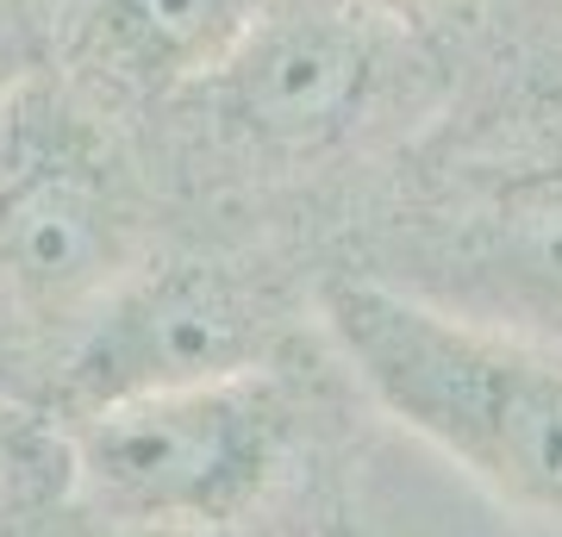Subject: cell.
Instances as JSON below:
<instances>
[{
	"label": "cell",
	"instance_id": "cell-7",
	"mask_svg": "<svg viewBox=\"0 0 562 537\" xmlns=\"http://www.w3.org/2000/svg\"><path fill=\"white\" fill-rule=\"evenodd\" d=\"M269 0H81L88 51L125 94L176 100L213 76Z\"/></svg>",
	"mask_w": 562,
	"mask_h": 537
},
{
	"label": "cell",
	"instance_id": "cell-11",
	"mask_svg": "<svg viewBox=\"0 0 562 537\" xmlns=\"http://www.w3.org/2000/svg\"><path fill=\"white\" fill-rule=\"evenodd\" d=\"M88 537H138V532H88ZM250 537H276V532H250Z\"/></svg>",
	"mask_w": 562,
	"mask_h": 537
},
{
	"label": "cell",
	"instance_id": "cell-4",
	"mask_svg": "<svg viewBox=\"0 0 562 537\" xmlns=\"http://www.w3.org/2000/svg\"><path fill=\"white\" fill-rule=\"evenodd\" d=\"M394 225L401 257L413 250L425 269L401 288L562 344V132H519L431 163Z\"/></svg>",
	"mask_w": 562,
	"mask_h": 537
},
{
	"label": "cell",
	"instance_id": "cell-3",
	"mask_svg": "<svg viewBox=\"0 0 562 537\" xmlns=\"http://www.w3.org/2000/svg\"><path fill=\"white\" fill-rule=\"evenodd\" d=\"M144 262L138 188L113 132L44 63L0 94V325L7 338H76Z\"/></svg>",
	"mask_w": 562,
	"mask_h": 537
},
{
	"label": "cell",
	"instance_id": "cell-6",
	"mask_svg": "<svg viewBox=\"0 0 562 537\" xmlns=\"http://www.w3.org/2000/svg\"><path fill=\"white\" fill-rule=\"evenodd\" d=\"M281 306L257 276L213 257H144L57 350V406L81 418L113 400L201 388L276 362Z\"/></svg>",
	"mask_w": 562,
	"mask_h": 537
},
{
	"label": "cell",
	"instance_id": "cell-12",
	"mask_svg": "<svg viewBox=\"0 0 562 537\" xmlns=\"http://www.w3.org/2000/svg\"><path fill=\"white\" fill-rule=\"evenodd\" d=\"M7 350H13V338H7V325H0V376H7Z\"/></svg>",
	"mask_w": 562,
	"mask_h": 537
},
{
	"label": "cell",
	"instance_id": "cell-8",
	"mask_svg": "<svg viewBox=\"0 0 562 537\" xmlns=\"http://www.w3.org/2000/svg\"><path fill=\"white\" fill-rule=\"evenodd\" d=\"M357 7H369L375 20H387L394 32H450V25H469V20H487L494 7H506V0H357Z\"/></svg>",
	"mask_w": 562,
	"mask_h": 537
},
{
	"label": "cell",
	"instance_id": "cell-5",
	"mask_svg": "<svg viewBox=\"0 0 562 537\" xmlns=\"http://www.w3.org/2000/svg\"><path fill=\"white\" fill-rule=\"evenodd\" d=\"M401 51L406 32L357 0H269L232 57L176 100H194L244 157L306 163L375 120Z\"/></svg>",
	"mask_w": 562,
	"mask_h": 537
},
{
	"label": "cell",
	"instance_id": "cell-10",
	"mask_svg": "<svg viewBox=\"0 0 562 537\" xmlns=\"http://www.w3.org/2000/svg\"><path fill=\"white\" fill-rule=\"evenodd\" d=\"M0 537H69V532H44V525H7V518H0Z\"/></svg>",
	"mask_w": 562,
	"mask_h": 537
},
{
	"label": "cell",
	"instance_id": "cell-2",
	"mask_svg": "<svg viewBox=\"0 0 562 537\" xmlns=\"http://www.w3.org/2000/svg\"><path fill=\"white\" fill-rule=\"evenodd\" d=\"M301 388L262 362L63 418V469L88 532L250 537L301 476Z\"/></svg>",
	"mask_w": 562,
	"mask_h": 537
},
{
	"label": "cell",
	"instance_id": "cell-1",
	"mask_svg": "<svg viewBox=\"0 0 562 537\" xmlns=\"http://www.w3.org/2000/svg\"><path fill=\"white\" fill-rule=\"evenodd\" d=\"M319 325L375 413L501 506L562 525V344L438 306L369 269L325 281Z\"/></svg>",
	"mask_w": 562,
	"mask_h": 537
},
{
	"label": "cell",
	"instance_id": "cell-9",
	"mask_svg": "<svg viewBox=\"0 0 562 537\" xmlns=\"http://www.w3.org/2000/svg\"><path fill=\"white\" fill-rule=\"evenodd\" d=\"M32 69H44V44H38V25L25 20L20 0H0V94L25 81Z\"/></svg>",
	"mask_w": 562,
	"mask_h": 537
}]
</instances>
